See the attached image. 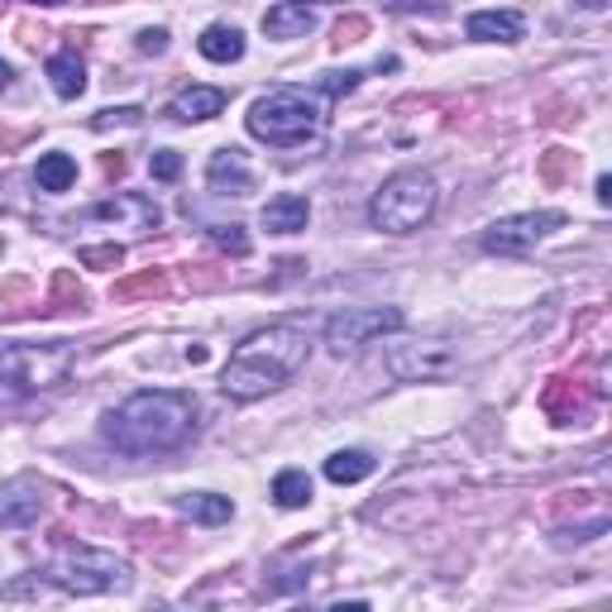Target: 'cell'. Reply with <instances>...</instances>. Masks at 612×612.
Returning <instances> with one entry per match:
<instances>
[{
    "label": "cell",
    "mask_w": 612,
    "mask_h": 612,
    "mask_svg": "<svg viewBox=\"0 0 612 612\" xmlns=\"http://www.w3.org/2000/svg\"><path fill=\"white\" fill-rule=\"evenodd\" d=\"M192 431H197V397L177 393V388H145V393L125 397L120 407H111L101 422L106 446L129 454V460L187 446Z\"/></svg>",
    "instance_id": "6da1fadb"
},
{
    "label": "cell",
    "mask_w": 612,
    "mask_h": 612,
    "mask_svg": "<svg viewBox=\"0 0 612 612\" xmlns=\"http://www.w3.org/2000/svg\"><path fill=\"white\" fill-rule=\"evenodd\" d=\"M307 355H311L307 325L302 321H273L234 345L230 363L220 369V393L234 402H258V397L278 393L282 383H292L297 373H302Z\"/></svg>",
    "instance_id": "7a4b0ae2"
},
{
    "label": "cell",
    "mask_w": 612,
    "mask_h": 612,
    "mask_svg": "<svg viewBox=\"0 0 612 612\" xmlns=\"http://www.w3.org/2000/svg\"><path fill=\"white\" fill-rule=\"evenodd\" d=\"M244 125H250V135L258 145L297 149L325 129V96L321 91H307V86H278V91L254 101Z\"/></svg>",
    "instance_id": "3957f363"
},
{
    "label": "cell",
    "mask_w": 612,
    "mask_h": 612,
    "mask_svg": "<svg viewBox=\"0 0 612 612\" xmlns=\"http://www.w3.org/2000/svg\"><path fill=\"white\" fill-rule=\"evenodd\" d=\"M436 206H440L436 177L422 173V168H407V173H393L369 197V226L383 234H416L436 220Z\"/></svg>",
    "instance_id": "277c9868"
},
{
    "label": "cell",
    "mask_w": 612,
    "mask_h": 612,
    "mask_svg": "<svg viewBox=\"0 0 612 612\" xmlns=\"http://www.w3.org/2000/svg\"><path fill=\"white\" fill-rule=\"evenodd\" d=\"M77 369V349L72 345H10L0 349V402H20L54 393L58 383H68V373Z\"/></svg>",
    "instance_id": "5b68a950"
},
{
    "label": "cell",
    "mask_w": 612,
    "mask_h": 612,
    "mask_svg": "<svg viewBox=\"0 0 612 612\" xmlns=\"http://www.w3.org/2000/svg\"><path fill=\"white\" fill-rule=\"evenodd\" d=\"M44 579L62 593L96 598V593H120L129 589V565L115 551H96V545H62L58 559L44 569Z\"/></svg>",
    "instance_id": "8992f818"
},
{
    "label": "cell",
    "mask_w": 612,
    "mask_h": 612,
    "mask_svg": "<svg viewBox=\"0 0 612 612\" xmlns=\"http://www.w3.org/2000/svg\"><path fill=\"white\" fill-rule=\"evenodd\" d=\"M402 325H407V316L397 307H345L325 321V345L335 355H359L363 345H373L379 335L402 331Z\"/></svg>",
    "instance_id": "52a82bcc"
},
{
    "label": "cell",
    "mask_w": 612,
    "mask_h": 612,
    "mask_svg": "<svg viewBox=\"0 0 612 612\" xmlns=\"http://www.w3.org/2000/svg\"><path fill=\"white\" fill-rule=\"evenodd\" d=\"M460 369V349L446 340H402L388 345V373L397 383H436Z\"/></svg>",
    "instance_id": "ba28073f"
},
{
    "label": "cell",
    "mask_w": 612,
    "mask_h": 612,
    "mask_svg": "<svg viewBox=\"0 0 612 612\" xmlns=\"http://www.w3.org/2000/svg\"><path fill=\"white\" fill-rule=\"evenodd\" d=\"M565 226V211H522V216H503L484 230V250L488 254H527L531 244H541L551 230Z\"/></svg>",
    "instance_id": "9c48e42d"
},
{
    "label": "cell",
    "mask_w": 612,
    "mask_h": 612,
    "mask_svg": "<svg viewBox=\"0 0 612 612\" xmlns=\"http://www.w3.org/2000/svg\"><path fill=\"white\" fill-rule=\"evenodd\" d=\"M86 220H96V226H115V230H135V234H149L163 226V206L145 197V192H115L111 201L91 206Z\"/></svg>",
    "instance_id": "30bf717a"
},
{
    "label": "cell",
    "mask_w": 612,
    "mask_h": 612,
    "mask_svg": "<svg viewBox=\"0 0 612 612\" xmlns=\"http://www.w3.org/2000/svg\"><path fill=\"white\" fill-rule=\"evenodd\" d=\"M48 507V488L38 484V478H5L0 484V527L20 531V527H34L38 517H44Z\"/></svg>",
    "instance_id": "8fae6325"
},
{
    "label": "cell",
    "mask_w": 612,
    "mask_h": 612,
    "mask_svg": "<svg viewBox=\"0 0 612 612\" xmlns=\"http://www.w3.org/2000/svg\"><path fill=\"white\" fill-rule=\"evenodd\" d=\"M206 182H211V192H220V197H250L254 192V173L240 149H216L211 163H206Z\"/></svg>",
    "instance_id": "7c38bea8"
},
{
    "label": "cell",
    "mask_w": 612,
    "mask_h": 612,
    "mask_svg": "<svg viewBox=\"0 0 612 612\" xmlns=\"http://www.w3.org/2000/svg\"><path fill=\"white\" fill-rule=\"evenodd\" d=\"M589 388H584L579 379H551L545 383V393H541V407L545 416H551L555 426H569V422H579L584 412H589Z\"/></svg>",
    "instance_id": "4fadbf2b"
},
{
    "label": "cell",
    "mask_w": 612,
    "mask_h": 612,
    "mask_svg": "<svg viewBox=\"0 0 612 612\" xmlns=\"http://www.w3.org/2000/svg\"><path fill=\"white\" fill-rule=\"evenodd\" d=\"M220 111H226V91H220V86H187V91H177V96H173L168 120L201 125V120H216Z\"/></svg>",
    "instance_id": "5bb4252c"
},
{
    "label": "cell",
    "mask_w": 612,
    "mask_h": 612,
    "mask_svg": "<svg viewBox=\"0 0 612 612\" xmlns=\"http://www.w3.org/2000/svg\"><path fill=\"white\" fill-rule=\"evenodd\" d=\"M522 15L517 10H478V15H469L464 34L478 38V44H517L522 38Z\"/></svg>",
    "instance_id": "9a60e30c"
},
{
    "label": "cell",
    "mask_w": 612,
    "mask_h": 612,
    "mask_svg": "<svg viewBox=\"0 0 612 612\" xmlns=\"http://www.w3.org/2000/svg\"><path fill=\"white\" fill-rule=\"evenodd\" d=\"M264 230L268 234H302L307 230V220H311V201L307 197H297V192H282V197H273L264 206Z\"/></svg>",
    "instance_id": "2e32d148"
},
{
    "label": "cell",
    "mask_w": 612,
    "mask_h": 612,
    "mask_svg": "<svg viewBox=\"0 0 612 612\" xmlns=\"http://www.w3.org/2000/svg\"><path fill=\"white\" fill-rule=\"evenodd\" d=\"M316 30V15L307 5H292V0H278V5L264 15V34L268 38H307Z\"/></svg>",
    "instance_id": "e0dca14e"
},
{
    "label": "cell",
    "mask_w": 612,
    "mask_h": 612,
    "mask_svg": "<svg viewBox=\"0 0 612 612\" xmlns=\"http://www.w3.org/2000/svg\"><path fill=\"white\" fill-rule=\"evenodd\" d=\"M48 82H54V91L62 101H77L86 91V62L77 58L72 48H68V54H54V58H48Z\"/></svg>",
    "instance_id": "ac0fdd59"
},
{
    "label": "cell",
    "mask_w": 612,
    "mask_h": 612,
    "mask_svg": "<svg viewBox=\"0 0 612 612\" xmlns=\"http://www.w3.org/2000/svg\"><path fill=\"white\" fill-rule=\"evenodd\" d=\"M197 48H201V58H211V62H240L244 58V34L234 30V24H211V30L197 38Z\"/></svg>",
    "instance_id": "d6986e66"
},
{
    "label": "cell",
    "mask_w": 612,
    "mask_h": 612,
    "mask_svg": "<svg viewBox=\"0 0 612 612\" xmlns=\"http://www.w3.org/2000/svg\"><path fill=\"white\" fill-rule=\"evenodd\" d=\"M177 507L192 517V522H206V527H220L234 517V503L220 498V493H187V498H177Z\"/></svg>",
    "instance_id": "ffe728a7"
},
{
    "label": "cell",
    "mask_w": 612,
    "mask_h": 612,
    "mask_svg": "<svg viewBox=\"0 0 612 612\" xmlns=\"http://www.w3.org/2000/svg\"><path fill=\"white\" fill-rule=\"evenodd\" d=\"M373 474V454L369 450H335L325 460V478L331 484H359V478Z\"/></svg>",
    "instance_id": "44dd1931"
},
{
    "label": "cell",
    "mask_w": 612,
    "mask_h": 612,
    "mask_svg": "<svg viewBox=\"0 0 612 612\" xmlns=\"http://www.w3.org/2000/svg\"><path fill=\"white\" fill-rule=\"evenodd\" d=\"M34 182H38V192H68L72 182H77V163H72V153H44L34 168Z\"/></svg>",
    "instance_id": "7402d4cb"
},
{
    "label": "cell",
    "mask_w": 612,
    "mask_h": 612,
    "mask_svg": "<svg viewBox=\"0 0 612 612\" xmlns=\"http://www.w3.org/2000/svg\"><path fill=\"white\" fill-rule=\"evenodd\" d=\"M273 503L278 507H307L311 503V478L302 469H282L278 478H273Z\"/></svg>",
    "instance_id": "603a6c76"
},
{
    "label": "cell",
    "mask_w": 612,
    "mask_h": 612,
    "mask_svg": "<svg viewBox=\"0 0 612 612\" xmlns=\"http://www.w3.org/2000/svg\"><path fill=\"white\" fill-rule=\"evenodd\" d=\"M168 292V278L163 273H139V278H125V282H115L111 288V297L115 302H135V297H163Z\"/></svg>",
    "instance_id": "cb8c5ba5"
},
{
    "label": "cell",
    "mask_w": 612,
    "mask_h": 612,
    "mask_svg": "<svg viewBox=\"0 0 612 612\" xmlns=\"http://www.w3.org/2000/svg\"><path fill=\"white\" fill-rule=\"evenodd\" d=\"M48 307H54V311H82V307H86L82 282H77L68 268L54 273V302H48Z\"/></svg>",
    "instance_id": "d4e9b609"
},
{
    "label": "cell",
    "mask_w": 612,
    "mask_h": 612,
    "mask_svg": "<svg viewBox=\"0 0 612 612\" xmlns=\"http://www.w3.org/2000/svg\"><path fill=\"white\" fill-rule=\"evenodd\" d=\"M211 244L216 250H226L234 258L250 254V234H244V226H211Z\"/></svg>",
    "instance_id": "484cf974"
},
{
    "label": "cell",
    "mask_w": 612,
    "mask_h": 612,
    "mask_svg": "<svg viewBox=\"0 0 612 612\" xmlns=\"http://www.w3.org/2000/svg\"><path fill=\"white\" fill-rule=\"evenodd\" d=\"M77 258H82L86 268H120L125 264V250H120V244H96V250H82Z\"/></svg>",
    "instance_id": "4316f807"
},
{
    "label": "cell",
    "mask_w": 612,
    "mask_h": 612,
    "mask_svg": "<svg viewBox=\"0 0 612 612\" xmlns=\"http://www.w3.org/2000/svg\"><path fill=\"white\" fill-rule=\"evenodd\" d=\"M149 168H153V177H159V182H177L182 177V153L177 149H159L149 159Z\"/></svg>",
    "instance_id": "83f0119b"
},
{
    "label": "cell",
    "mask_w": 612,
    "mask_h": 612,
    "mask_svg": "<svg viewBox=\"0 0 612 612\" xmlns=\"http://www.w3.org/2000/svg\"><path fill=\"white\" fill-rule=\"evenodd\" d=\"M363 34H369V20H363V15H345L340 24H335V38H331V44H335V48H349V44H359Z\"/></svg>",
    "instance_id": "f1b7e54d"
},
{
    "label": "cell",
    "mask_w": 612,
    "mask_h": 612,
    "mask_svg": "<svg viewBox=\"0 0 612 612\" xmlns=\"http://www.w3.org/2000/svg\"><path fill=\"white\" fill-rule=\"evenodd\" d=\"M139 120H145V111H139V106H115V111H101L91 125H96V129H111V125H139Z\"/></svg>",
    "instance_id": "f546056e"
},
{
    "label": "cell",
    "mask_w": 612,
    "mask_h": 612,
    "mask_svg": "<svg viewBox=\"0 0 612 612\" xmlns=\"http://www.w3.org/2000/svg\"><path fill=\"white\" fill-rule=\"evenodd\" d=\"M569 163H575V153H565V149H551V153H545V159H541V177H545V182H559V177L569 173Z\"/></svg>",
    "instance_id": "4dcf8cb0"
},
{
    "label": "cell",
    "mask_w": 612,
    "mask_h": 612,
    "mask_svg": "<svg viewBox=\"0 0 612 612\" xmlns=\"http://www.w3.org/2000/svg\"><path fill=\"white\" fill-rule=\"evenodd\" d=\"M359 77H363V72H325L321 91H325V96H349V91L359 86Z\"/></svg>",
    "instance_id": "1f68e13d"
},
{
    "label": "cell",
    "mask_w": 612,
    "mask_h": 612,
    "mask_svg": "<svg viewBox=\"0 0 612 612\" xmlns=\"http://www.w3.org/2000/svg\"><path fill=\"white\" fill-rule=\"evenodd\" d=\"M135 48L139 54H149V58H163L168 54V30H139Z\"/></svg>",
    "instance_id": "d6a6232c"
},
{
    "label": "cell",
    "mask_w": 612,
    "mask_h": 612,
    "mask_svg": "<svg viewBox=\"0 0 612 612\" xmlns=\"http://www.w3.org/2000/svg\"><path fill=\"white\" fill-rule=\"evenodd\" d=\"M106 173H111V177L125 173V159H120V153H106Z\"/></svg>",
    "instance_id": "836d02e7"
},
{
    "label": "cell",
    "mask_w": 612,
    "mask_h": 612,
    "mask_svg": "<svg viewBox=\"0 0 612 612\" xmlns=\"http://www.w3.org/2000/svg\"><path fill=\"white\" fill-rule=\"evenodd\" d=\"M598 201H603V206L612 201V177H598Z\"/></svg>",
    "instance_id": "e575fe53"
},
{
    "label": "cell",
    "mask_w": 612,
    "mask_h": 612,
    "mask_svg": "<svg viewBox=\"0 0 612 612\" xmlns=\"http://www.w3.org/2000/svg\"><path fill=\"white\" fill-rule=\"evenodd\" d=\"M579 5H584V10H593V15H598V10H608V0H579Z\"/></svg>",
    "instance_id": "d590c367"
},
{
    "label": "cell",
    "mask_w": 612,
    "mask_h": 612,
    "mask_svg": "<svg viewBox=\"0 0 612 612\" xmlns=\"http://www.w3.org/2000/svg\"><path fill=\"white\" fill-rule=\"evenodd\" d=\"M10 86V62H0V91Z\"/></svg>",
    "instance_id": "8d00e7d4"
},
{
    "label": "cell",
    "mask_w": 612,
    "mask_h": 612,
    "mask_svg": "<svg viewBox=\"0 0 612 612\" xmlns=\"http://www.w3.org/2000/svg\"><path fill=\"white\" fill-rule=\"evenodd\" d=\"M30 5H58V0H30Z\"/></svg>",
    "instance_id": "74e56055"
},
{
    "label": "cell",
    "mask_w": 612,
    "mask_h": 612,
    "mask_svg": "<svg viewBox=\"0 0 612 612\" xmlns=\"http://www.w3.org/2000/svg\"><path fill=\"white\" fill-rule=\"evenodd\" d=\"M292 5H307V0H292Z\"/></svg>",
    "instance_id": "f35d334b"
},
{
    "label": "cell",
    "mask_w": 612,
    "mask_h": 612,
    "mask_svg": "<svg viewBox=\"0 0 612 612\" xmlns=\"http://www.w3.org/2000/svg\"><path fill=\"white\" fill-rule=\"evenodd\" d=\"M0 254H5V240H0Z\"/></svg>",
    "instance_id": "ab89813d"
}]
</instances>
